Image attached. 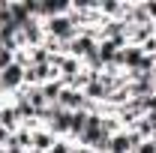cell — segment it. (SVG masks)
Listing matches in <instances>:
<instances>
[{
  "label": "cell",
  "mask_w": 156,
  "mask_h": 153,
  "mask_svg": "<svg viewBox=\"0 0 156 153\" xmlns=\"http://www.w3.org/2000/svg\"><path fill=\"white\" fill-rule=\"evenodd\" d=\"M0 126H3L6 132L21 129V120H18V114H15V108H12V102H6V105L0 108Z\"/></svg>",
  "instance_id": "obj_10"
},
{
  "label": "cell",
  "mask_w": 156,
  "mask_h": 153,
  "mask_svg": "<svg viewBox=\"0 0 156 153\" xmlns=\"http://www.w3.org/2000/svg\"><path fill=\"white\" fill-rule=\"evenodd\" d=\"M6 102H9V99H6V96L0 93V108H3V105H6Z\"/></svg>",
  "instance_id": "obj_19"
},
{
  "label": "cell",
  "mask_w": 156,
  "mask_h": 153,
  "mask_svg": "<svg viewBox=\"0 0 156 153\" xmlns=\"http://www.w3.org/2000/svg\"><path fill=\"white\" fill-rule=\"evenodd\" d=\"M45 45V24L39 18H30L18 30V48H39Z\"/></svg>",
  "instance_id": "obj_3"
},
{
  "label": "cell",
  "mask_w": 156,
  "mask_h": 153,
  "mask_svg": "<svg viewBox=\"0 0 156 153\" xmlns=\"http://www.w3.org/2000/svg\"><path fill=\"white\" fill-rule=\"evenodd\" d=\"M54 135L48 132L45 126H39V129H33V144H30V150H36V153H48L51 147H54Z\"/></svg>",
  "instance_id": "obj_8"
},
{
  "label": "cell",
  "mask_w": 156,
  "mask_h": 153,
  "mask_svg": "<svg viewBox=\"0 0 156 153\" xmlns=\"http://www.w3.org/2000/svg\"><path fill=\"white\" fill-rule=\"evenodd\" d=\"M72 147H75V144H72L69 138H57L54 147H51V153H72Z\"/></svg>",
  "instance_id": "obj_12"
},
{
  "label": "cell",
  "mask_w": 156,
  "mask_h": 153,
  "mask_svg": "<svg viewBox=\"0 0 156 153\" xmlns=\"http://www.w3.org/2000/svg\"><path fill=\"white\" fill-rule=\"evenodd\" d=\"M9 135H12V132H6V129L0 126V150H6V144H9Z\"/></svg>",
  "instance_id": "obj_16"
},
{
  "label": "cell",
  "mask_w": 156,
  "mask_h": 153,
  "mask_svg": "<svg viewBox=\"0 0 156 153\" xmlns=\"http://www.w3.org/2000/svg\"><path fill=\"white\" fill-rule=\"evenodd\" d=\"M21 87H24V66L9 63V66L0 72V93L6 96V99H12Z\"/></svg>",
  "instance_id": "obj_2"
},
{
  "label": "cell",
  "mask_w": 156,
  "mask_h": 153,
  "mask_svg": "<svg viewBox=\"0 0 156 153\" xmlns=\"http://www.w3.org/2000/svg\"><path fill=\"white\" fill-rule=\"evenodd\" d=\"M135 153H156V141L153 138H147V141H141L135 147Z\"/></svg>",
  "instance_id": "obj_14"
},
{
  "label": "cell",
  "mask_w": 156,
  "mask_h": 153,
  "mask_svg": "<svg viewBox=\"0 0 156 153\" xmlns=\"http://www.w3.org/2000/svg\"><path fill=\"white\" fill-rule=\"evenodd\" d=\"M72 153H96V150H90V147H81V144H75V147H72Z\"/></svg>",
  "instance_id": "obj_17"
},
{
  "label": "cell",
  "mask_w": 156,
  "mask_h": 153,
  "mask_svg": "<svg viewBox=\"0 0 156 153\" xmlns=\"http://www.w3.org/2000/svg\"><path fill=\"white\" fill-rule=\"evenodd\" d=\"M84 126H87V111H72L69 114V141L78 144V138L84 135Z\"/></svg>",
  "instance_id": "obj_9"
},
{
  "label": "cell",
  "mask_w": 156,
  "mask_h": 153,
  "mask_svg": "<svg viewBox=\"0 0 156 153\" xmlns=\"http://www.w3.org/2000/svg\"><path fill=\"white\" fill-rule=\"evenodd\" d=\"M3 153H27V150H18V147H6Z\"/></svg>",
  "instance_id": "obj_18"
},
{
  "label": "cell",
  "mask_w": 156,
  "mask_h": 153,
  "mask_svg": "<svg viewBox=\"0 0 156 153\" xmlns=\"http://www.w3.org/2000/svg\"><path fill=\"white\" fill-rule=\"evenodd\" d=\"M30 144H33V132L30 129H15V132L9 135V144L6 147H18V150H30Z\"/></svg>",
  "instance_id": "obj_11"
},
{
  "label": "cell",
  "mask_w": 156,
  "mask_h": 153,
  "mask_svg": "<svg viewBox=\"0 0 156 153\" xmlns=\"http://www.w3.org/2000/svg\"><path fill=\"white\" fill-rule=\"evenodd\" d=\"M42 24H45V36L54 39V42H63V45H69V42L81 33V27L72 21L69 12H66V15H57V18H48V21H42Z\"/></svg>",
  "instance_id": "obj_1"
},
{
  "label": "cell",
  "mask_w": 156,
  "mask_h": 153,
  "mask_svg": "<svg viewBox=\"0 0 156 153\" xmlns=\"http://www.w3.org/2000/svg\"><path fill=\"white\" fill-rule=\"evenodd\" d=\"M144 6V12H147V18L156 24V0H147V3H141Z\"/></svg>",
  "instance_id": "obj_15"
},
{
  "label": "cell",
  "mask_w": 156,
  "mask_h": 153,
  "mask_svg": "<svg viewBox=\"0 0 156 153\" xmlns=\"http://www.w3.org/2000/svg\"><path fill=\"white\" fill-rule=\"evenodd\" d=\"M96 45H99V39H93L90 33H78V36L69 42L66 54H69V57H75V60H87L93 51H96Z\"/></svg>",
  "instance_id": "obj_4"
},
{
  "label": "cell",
  "mask_w": 156,
  "mask_h": 153,
  "mask_svg": "<svg viewBox=\"0 0 156 153\" xmlns=\"http://www.w3.org/2000/svg\"><path fill=\"white\" fill-rule=\"evenodd\" d=\"M9 63H15V54H12V51H6V48H0V72H3Z\"/></svg>",
  "instance_id": "obj_13"
},
{
  "label": "cell",
  "mask_w": 156,
  "mask_h": 153,
  "mask_svg": "<svg viewBox=\"0 0 156 153\" xmlns=\"http://www.w3.org/2000/svg\"><path fill=\"white\" fill-rule=\"evenodd\" d=\"M57 105L63 111H81L84 108V90H75V87H63Z\"/></svg>",
  "instance_id": "obj_6"
},
{
  "label": "cell",
  "mask_w": 156,
  "mask_h": 153,
  "mask_svg": "<svg viewBox=\"0 0 156 153\" xmlns=\"http://www.w3.org/2000/svg\"><path fill=\"white\" fill-rule=\"evenodd\" d=\"M126 33H129V24L126 21H102V39H111V42L126 45Z\"/></svg>",
  "instance_id": "obj_5"
},
{
  "label": "cell",
  "mask_w": 156,
  "mask_h": 153,
  "mask_svg": "<svg viewBox=\"0 0 156 153\" xmlns=\"http://www.w3.org/2000/svg\"><path fill=\"white\" fill-rule=\"evenodd\" d=\"M66 12H69V3L66 0H45V3H39L36 18L48 21V18H57V15H66Z\"/></svg>",
  "instance_id": "obj_7"
}]
</instances>
